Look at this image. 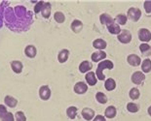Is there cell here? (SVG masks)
Here are the masks:
<instances>
[{"instance_id":"6da1fadb","label":"cell","mask_w":151,"mask_h":121,"mask_svg":"<svg viewBox=\"0 0 151 121\" xmlns=\"http://www.w3.org/2000/svg\"><path fill=\"white\" fill-rule=\"evenodd\" d=\"M4 23L5 25L7 26L9 29L13 30V28L17 23V17L15 15V12H14V8L12 7H8L7 9L5 10L4 13Z\"/></svg>"},{"instance_id":"7a4b0ae2","label":"cell","mask_w":151,"mask_h":121,"mask_svg":"<svg viewBox=\"0 0 151 121\" xmlns=\"http://www.w3.org/2000/svg\"><path fill=\"white\" fill-rule=\"evenodd\" d=\"M114 64L113 62L110 61V60H104V61L99 62L98 64V68L97 71H96V75H97V78L99 81H104L105 79V76L104 74V69H113Z\"/></svg>"},{"instance_id":"3957f363","label":"cell","mask_w":151,"mask_h":121,"mask_svg":"<svg viewBox=\"0 0 151 121\" xmlns=\"http://www.w3.org/2000/svg\"><path fill=\"white\" fill-rule=\"evenodd\" d=\"M141 17V11L139 10V8H134V7H132L128 10V16L127 18H129L130 21H134V22H137L139 21V18Z\"/></svg>"},{"instance_id":"277c9868","label":"cell","mask_w":151,"mask_h":121,"mask_svg":"<svg viewBox=\"0 0 151 121\" xmlns=\"http://www.w3.org/2000/svg\"><path fill=\"white\" fill-rule=\"evenodd\" d=\"M117 39L119 42L122 44H129L132 41V34L129 30L123 29V30H121L120 34L117 36Z\"/></svg>"},{"instance_id":"5b68a950","label":"cell","mask_w":151,"mask_h":121,"mask_svg":"<svg viewBox=\"0 0 151 121\" xmlns=\"http://www.w3.org/2000/svg\"><path fill=\"white\" fill-rule=\"evenodd\" d=\"M131 79H132V81H133V83L137 85H140L143 83L144 79H145V75H144L142 72H139V71L134 72V74L132 75Z\"/></svg>"},{"instance_id":"8992f818","label":"cell","mask_w":151,"mask_h":121,"mask_svg":"<svg viewBox=\"0 0 151 121\" xmlns=\"http://www.w3.org/2000/svg\"><path fill=\"white\" fill-rule=\"evenodd\" d=\"M139 39L143 43H147L151 41V32L147 28H140L139 30Z\"/></svg>"},{"instance_id":"52a82bcc","label":"cell","mask_w":151,"mask_h":121,"mask_svg":"<svg viewBox=\"0 0 151 121\" xmlns=\"http://www.w3.org/2000/svg\"><path fill=\"white\" fill-rule=\"evenodd\" d=\"M39 97L41 100L47 101L51 97V89L48 85H42L39 88Z\"/></svg>"},{"instance_id":"ba28073f","label":"cell","mask_w":151,"mask_h":121,"mask_svg":"<svg viewBox=\"0 0 151 121\" xmlns=\"http://www.w3.org/2000/svg\"><path fill=\"white\" fill-rule=\"evenodd\" d=\"M87 91H88V85H87L85 82L78 81L77 83H75V85H74V92H75L76 94L82 95V94H85Z\"/></svg>"},{"instance_id":"9c48e42d","label":"cell","mask_w":151,"mask_h":121,"mask_svg":"<svg viewBox=\"0 0 151 121\" xmlns=\"http://www.w3.org/2000/svg\"><path fill=\"white\" fill-rule=\"evenodd\" d=\"M106 57V53L104 50H97L94 53L92 54L91 58H92V61L93 62H101V60L104 61V58Z\"/></svg>"},{"instance_id":"30bf717a","label":"cell","mask_w":151,"mask_h":121,"mask_svg":"<svg viewBox=\"0 0 151 121\" xmlns=\"http://www.w3.org/2000/svg\"><path fill=\"white\" fill-rule=\"evenodd\" d=\"M81 113H82L83 118L87 121H90L95 118V111L94 110L90 109V108H84V109L82 110Z\"/></svg>"},{"instance_id":"8fae6325","label":"cell","mask_w":151,"mask_h":121,"mask_svg":"<svg viewBox=\"0 0 151 121\" xmlns=\"http://www.w3.org/2000/svg\"><path fill=\"white\" fill-rule=\"evenodd\" d=\"M127 61L131 66H133V67L139 66L141 64L140 57L139 55H137V54H130L129 56H128Z\"/></svg>"},{"instance_id":"7c38bea8","label":"cell","mask_w":151,"mask_h":121,"mask_svg":"<svg viewBox=\"0 0 151 121\" xmlns=\"http://www.w3.org/2000/svg\"><path fill=\"white\" fill-rule=\"evenodd\" d=\"M86 81L90 86H94V85L97 84V78H96V73L95 72H89L87 73L85 76Z\"/></svg>"},{"instance_id":"4fadbf2b","label":"cell","mask_w":151,"mask_h":121,"mask_svg":"<svg viewBox=\"0 0 151 121\" xmlns=\"http://www.w3.org/2000/svg\"><path fill=\"white\" fill-rule=\"evenodd\" d=\"M92 68H93V64L91 62L87 61V60L82 61L79 65V71H80V73H82V74H84V73H89V71H91Z\"/></svg>"},{"instance_id":"5bb4252c","label":"cell","mask_w":151,"mask_h":121,"mask_svg":"<svg viewBox=\"0 0 151 121\" xmlns=\"http://www.w3.org/2000/svg\"><path fill=\"white\" fill-rule=\"evenodd\" d=\"M24 53L28 58H34L36 56V53H37V50L36 47L32 45H28V46L25 47L24 49Z\"/></svg>"},{"instance_id":"9a60e30c","label":"cell","mask_w":151,"mask_h":121,"mask_svg":"<svg viewBox=\"0 0 151 121\" xmlns=\"http://www.w3.org/2000/svg\"><path fill=\"white\" fill-rule=\"evenodd\" d=\"M70 28L74 33H80L81 30L83 29V22L80 21L79 20H74L71 22Z\"/></svg>"},{"instance_id":"2e32d148","label":"cell","mask_w":151,"mask_h":121,"mask_svg":"<svg viewBox=\"0 0 151 121\" xmlns=\"http://www.w3.org/2000/svg\"><path fill=\"white\" fill-rule=\"evenodd\" d=\"M68 56H69V50L63 49L58 54V60H59L60 63H65L67 61V59H68Z\"/></svg>"},{"instance_id":"e0dca14e","label":"cell","mask_w":151,"mask_h":121,"mask_svg":"<svg viewBox=\"0 0 151 121\" xmlns=\"http://www.w3.org/2000/svg\"><path fill=\"white\" fill-rule=\"evenodd\" d=\"M99 21H101V23L102 25H106V26L115 22V21L108 14H101V17H99Z\"/></svg>"},{"instance_id":"ac0fdd59","label":"cell","mask_w":151,"mask_h":121,"mask_svg":"<svg viewBox=\"0 0 151 121\" xmlns=\"http://www.w3.org/2000/svg\"><path fill=\"white\" fill-rule=\"evenodd\" d=\"M117 114V110H116V108L114 106H109L106 108V110L104 111V115L106 118H114L115 116H116Z\"/></svg>"},{"instance_id":"d6986e66","label":"cell","mask_w":151,"mask_h":121,"mask_svg":"<svg viewBox=\"0 0 151 121\" xmlns=\"http://www.w3.org/2000/svg\"><path fill=\"white\" fill-rule=\"evenodd\" d=\"M4 103L6 106H8L9 108H15L18 105V100L10 95H7L4 98Z\"/></svg>"},{"instance_id":"ffe728a7","label":"cell","mask_w":151,"mask_h":121,"mask_svg":"<svg viewBox=\"0 0 151 121\" xmlns=\"http://www.w3.org/2000/svg\"><path fill=\"white\" fill-rule=\"evenodd\" d=\"M139 50L143 56H150L151 55V47L147 43H142L139 46Z\"/></svg>"},{"instance_id":"44dd1931","label":"cell","mask_w":151,"mask_h":121,"mask_svg":"<svg viewBox=\"0 0 151 121\" xmlns=\"http://www.w3.org/2000/svg\"><path fill=\"white\" fill-rule=\"evenodd\" d=\"M107 30L109 31V33L112 35H119L121 32V28L116 22H113V23L109 24L107 26Z\"/></svg>"},{"instance_id":"7402d4cb","label":"cell","mask_w":151,"mask_h":121,"mask_svg":"<svg viewBox=\"0 0 151 121\" xmlns=\"http://www.w3.org/2000/svg\"><path fill=\"white\" fill-rule=\"evenodd\" d=\"M107 44L104 40L102 39H96L94 42H93V47L95 49H98L99 50H104L105 47H106Z\"/></svg>"},{"instance_id":"603a6c76","label":"cell","mask_w":151,"mask_h":121,"mask_svg":"<svg viewBox=\"0 0 151 121\" xmlns=\"http://www.w3.org/2000/svg\"><path fill=\"white\" fill-rule=\"evenodd\" d=\"M11 68L16 74H21L22 71V63L18 60H14L11 62Z\"/></svg>"},{"instance_id":"cb8c5ba5","label":"cell","mask_w":151,"mask_h":121,"mask_svg":"<svg viewBox=\"0 0 151 121\" xmlns=\"http://www.w3.org/2000/svg\"><path fill=\"white\" fill-rule=\"evenodd\" d=\"M41 14H42L43 18H49L50 15H51V4L49 2H45L44 3V6L42 8V11H41Z\"/></svg>"},{"instance_id":"d4e9b609","label":"cell","mask_w":151,"mask_h":121,"mask_svg":"<svg viewBox=\"0 0 151 121\" xmlns=\"http://www.w3.org/2000/svg\"><path fill=\"white\" fill-rule=\"evenodd\" d=\"M104 87L107 91H112L116 87V82H115L113 79H107L104 82Z\"/></svg>"},{"instance_id":"484cf974","label":"cell","mask_w":151,"mask_h":121,"mask_svg":"<svg viewBox=\"0 0 151 121\" xmlns=\"http://www.w3.org/2000/svg\"><path fill=\"white\" fill-rule=\"evenodd\" d=\"M77 111H78V110H77L76 107H69L66 110V115L70 119H75L77 116Z\"/></svg>"},{"instance_id":"4316f807","label":"cell","mask_w":151,"mask_h":121,"mask_svg":"<svg viewBox=\"0 0 151 121\" xmlns=\"http://www.w3.org/2000/svg\"><path fill=\"white\" fill-rule=\"evenodd\" d=\"M141 70L143 73H149L151 72V60L149 58H146L141 63Z\"/></svg>"},{"instance_id":"83f0119b","label":"cell","mask_w":151,"mask_h":121,"mask_svg":"<svg viewBox=\"0 0 151 121\" xmlns=\"http://www.w3.org/2000/svg\"><path fill=\"white\" fill-rule=\"evenodd\" d=\"M96 99L99 102V104H106L107 103V97L106 95L104 93H102V92H97V94H96Z\"/></svg>"},{"instance_id":"f1b7e54d","label":"cell","mask_w":151,"mask_h":121,"mask_svg":"<svg viewBox=\"0 0 151 121\" xmlns=\"http://www.w3.org/2000/svg\"><path fill=\"white\" fill-rule=\"evenodd\" d=\"M127 21H128L127 16H125L123 14H119V15L116 16V18H115V21L117 22V24H120V25L126 24Z\"/></svg>"},{"instance_id":"f546056e","label":"cell","mask_w":151,"mask_h":121,"mask_svg":"<svg viewBox=\"0 0 151 121\" xmlns=\"http://www.w3.org/2000/svg\"><path fill=\"white\" fill-rule=\"evenodd\" d=\"M54 18H55V21L58 22V23H63V22H65V15H63V13H62V12H56V13H55Z\"/></svg>"},{"instance_id":"4dcf8cb0","label":"cell","mask_w":151,"mask_h":121,"mask_svg":"<svg viewBox=\"0 0 151 121\" xmlns=\"http://www.w3.org/2000/svg\"><path fill=\"white\" fill-rule=\"evenodd\" d=\"M129 95H130V98L132 100H137L139 98V95H140V92L137 88H132L130 92H129Z\"/></svg>"},{"instance_id":"1f68e13d","label":"cell","mask_w":151,"mask_h":121,"mask_svg":"<svg viewBox=\"0 0 151 121\" xmlns=\"http://www.w3.org/2000/svg\"><path fill=\"white\" fill-rule=\"evenodd\" d=\"M9 7V3L8 1H2L0 3V18L4 17V13H5V10Z\"/></svg>"},{"instance_id":"d6a6232c","label":"cell","mask_w":151,"mask_h":121,"mask_svg":"<svg viewBox=\"0 0 151 121\" xmlns=\"http://www.w3.org/2000/svg\"><path fill=\"white\" fill-rule=\"evenodd\" d=\"M127 110H129L130 113H137V111H139V107H137V105H136L134 103H128Z\"/></svg>"},{"instance_id":"836d02e7","label":"cell","mask_w":151,"mask_h":121,"mask_svg":"<svg viewBox=\"0 0 151 121\" xmlns=\"http://www.w3.org/2000/svg\"><path fill=\"white\" fill-rule=\"evenodd\" d=\"M15 119L16 121H27V117L22 111H17L15 114Z\"/></svg>"},{"instance_id":"e575fe53","label":"cell","mask_w":151,"mask_h":121,"mask_svg":"<svg viewBox=\"0 0 151 121\" xmlns=\"http://www.w3.org/2000/svg\"><path fill=\"white\" fill-rule=\"evenodd\" d=\"M44 3H45L44 1H38L36 4H35V6H34V13L35 14H38V13H40L41 11H42Z\"/></svg>"},{"instance_id":"d590c367","label":"cell","mask_w":151,"mask_h":121,"mask_svg":"<svg viewBox=\"0 0 151 121\" xmlns=\"http://www.w3.org/2000/svg\"><path fill=\"white\" fill-rule=\"evenodd\" d=\"M1 120L2 121H15V116L13 115L12 113H8Z\"/></svg>"},{"instance_id":"8d00e7d4","label":"cell","mask_w":151,"mask_h":121,"mask_svg":"<svg viewBox=\"0 0 151 121\" xmlns=\"http://www.w3.org/2000/svg\"><path fill=\"white\" fill-rule=\"evenodd\" d=\"M143 7L145 10L146 14H150L151 13V1H145L143 3Z\"/></svg>"},{"instance_id":"74e56055","label":"cell","mask_w":151,"mask_h":121,"mask_svg":"<svg viewBox=\"0 0 151 121\" xmlns=\"http://www.w3.org/2000/svg\"><path fill=\"white\" fill-rule=\"evenodd\" d=\"M7 113H8V111H7V109H6V107L3 106V105H0V118L2 119Z\"/></svg>"},{"instance_id":"f35d334b","label":"cell","mask_w":151,"mask_h":121,"mask_svg":"<svg viewBox=\"0 0 151 121\" xmlns=\"http://www.w3.org/2000/svg\"><path fill=\"white\" fill-rule=\"evenodd\" d=\"M93 121H106V119L104 118V116L101 115V114H99V115H97L94 118V120Z\"/></svg>"},{"instance_id":"ab89813d","label":"cell","mask_w":151,"mask_h":121,"mask_svg":"<svg viewBox=\"0 0 151 121\" xmlns=\"http://www.w3.org/2000/svg\"><path fill=\"white\" fill-rule=\"evenodd\" d=\"M2 26H3V18H0V29H1Z\"/></svg>"},{"instance_id":"60d3db41","label":"cell","mask_w":151,"mask_h":121,"mask_svg":"<svg viewBox=\"0 0 151 121\" xmlns=\"http://www.w3.org/2000/svg\"><path fill=\"white\" fill-rule=\"evenodd\" d=\"M147 113H148V114H149V116H151V106L147 109Z\"/></svg>"}]
</instances>
